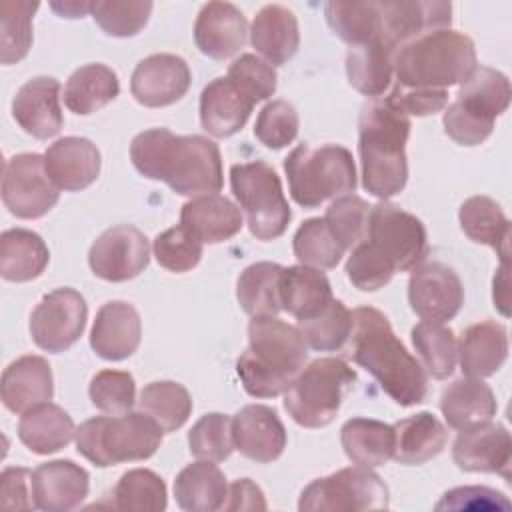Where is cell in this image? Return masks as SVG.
<instances>
[{
    "instance_id": "cell-1",
    "label": "cell",
    "mask_w": 512,
    "mask_h": 512,
    "mask_svg": "<svg viewBox=\"0 0 512 512\" xmlns=\"http://www.w3.org/2000/svg\"><path fill=\"white\" fill-rule=\"evenodd\" d=\"M130 160L142 176L166 182L180 196L216 194L224 184L220 148L206 136L144 130L130 144Z\"/></svg>"
},
{
    "instance_id": "cell-2",
    "label": "cell",
    "mask_w": 512,
    "mask_h": 512,
    "mask_svg": "<svg viewBox=\"0 0 512 512\" xmlns=\"http://www.w3.org/2000/svg\"><path fill=\"white\" fill-rule=\"evenodd\" d=\"M348 342L352 360L370 372L396 404L408 408L424 402L428 394L426 372L380 310L372 306L356 308Z\"/></svg>"
},
{
    "instance_id": "cell-3",
    "label": "cell",
    "mask_w": 512,
    "mask_h": 512,
    "mask_svg": "<svg viewBox=\"0 0 512 512\" xmlns=\"http://www.w3.org/2000/svg\"><path fill=\"white\" fill-rule=\"evenodd\" d=\"M308 360V346L296 326L276 316H252L248 348L236 362L246 394L274 398L284 394Z\"/></svg>"
},
{
    "instance_id": "cell-4",
    "label": "cell",
    "mask_w": 512,
    "mask_h": 512,
    "mask_svg": "<svg viewBox=\"0 0 512 512\" xmlns=\"http://www.w3.org/2000/svg\"><path fill=\"white\" fill-rule=\"evenodd\" d=\"M412 122L386 102L372 98L360 110L358 152L362 186L380 200L400 194L408 182L406 142Z\"/></svg>"
},
{
    "instance_id": "cell-5",
    "label": "cell",
    "mask_w": 512,
    "mask_h": 512,
    "mask_svg": "<svg viewBox=\"0 0 512 512\" xmlns=\"http://www.w3.org/2000/svg\"><path fill=\"white\" fill-rule=\"evenodd\" d=\"M474 42L452 28L426 32L392 54L396 84L416 90H448L476 68Z\"/></svg>"
},
{
    "instance_id": "cell-6",
    "label": "cell",
    "mask_w": 512,
    "mask_h": 512,
    "mask_svg": "<svg viewBox=\"0 0 512 512\" xmlns=\"http://www.w3.org/2000/svg\"><path fill=\"white\" fill-rule=\"evenodd\" d=\"M164 430L144 412L96 416L76 428V450L98 468L138 462L156 454Z\"/></svg>"
},
{
    "instance_id": "cell-7",
    "label": "cell",
    "mask_w": 512,
    "mask_h": 512,
    "mask_svg": "<svg viewBox=\"0 0 512 512\" xmlns=\"http://www.w3.org/2000/svg\"><path fill=\"white\" fill-rule=\"evenodd\" d=\"M284 172L290 196L302 208H318L356 190L352 152L340 144H298L284 158Z\"/></svg>"
},
{
    "instance_id": "cell-8",
    "label": "cell",
    "mask_w": 512,
    "mask_h": 512,
    "mask_svg": "<svg viewBox=\"0 0 512 512\" xmlns=\"http://www.w3.org/2000/svg\"><path fill=\"white\" fill-rule=\"evenodd\" d=\"M510 104V82L500 70L476 66L460 84L456 100L444 110V132L462 146L482 144Z\"/></svg>"
},
{
    "instance_id": "cell-9",
    "label": "cell",
    "mask_w": 512,
    "mask_h": 512,
    "mask_svg": "<svg viewBox=\"0 0 512 512\" xmlns=\"http://www.w3.org/2000/svg\"><path fill=\"white\" fill-rule=\"evenodd\" d=\"M356 370L340 358H316L284 392V408L304 428L328 426L356 382Z\"/></svg>"
},
{
    "instance_id": "cell-10",
    "label": "cell",
    "mask_w": 512,
    "mask_h": 512,
    "mask_svg": "<svg viewBox=\"0 0 512 512\" xmlns=\"http://www.w3.org/2000/svg\"><path fill=\"white\" fill-rule=\"evenodd\" d=\"M230 188L246 214L248 230L262 242L280 238L292 218L276 170L262 162H242L230 168Z\"/></svg>"
},
{
    "instance_id": "cell-11",
    "label": "cell",
    "mask_w": 512,
    "mask_h": 512,
    "mask_svg": "<svg viewBox=\"0 0 512 512\" xmlns=\"http://www.w3.org/2000/svg\"><path fill=\"white\" fill-rule=\"evenodd\" d=\"M388 506V486L370 468L358 464L316 478L302 490L298 500L300 512H364L386 510Z\"/></svg>"
},
{
    "instance_id": "cell-12",
    "label": "cell",
    "mask_w": 512,
    "mask_h": 512,
    "mask_svg": "<svg viewBox=\"0 0 512 512\" xmlns=\"http://www.w3.org/2000/svg\"><path fill=\"white\" fill-rule=\"evenodd\" d=\"M364 242L394 272L416 268L428 254V236L422 220L388 200L370 208Z\"/></svg>"
},
{
    "instance_id": "cell-13",
    "label": "cell",
    "mask_w": 512,
    "mask_h": 512,
    "mask_svg": "<svg viewBox=\"0 0 512 512\" xmlns=\"http://www.w3.org/2000/svg\"><path fill=\"white\" fill-rule=\"evenodd\" d=\"M60 198V188L46 172L44 156L22 152L6 160L2 202L16 218L34 220L48 214Z\"/></svg>"
},
{
    "instance_id": "cell-14",
    "label": "cell",
    "mask_w": 512,
    "mask_h": 512,
    "mask_svg": "<svg viewBox=\"0 0 512 512\" xmlns=\"http://www.w3.org/2000/svg\"><path fill=\"white\" fill-rule=\"evenodd\" d=\"M88 306L74 288H56L30 314V336L46 352L58 354L78 342L86 328Z\"/></svg>"
},
{
    "instance_id": "cell-15",
    "label": "cell",
    "mask_w": 512,
    "mask_h": 512,
    "mask_svg": "<svg viewBox=\"0 0 512 512\" xmlns=\"http://www.w3.org/2000/svg\"><path fill=\"white\" fill-rule=\"evenodd\" d=\"M150 262L148 238L132 224H118L104 230L88 250L90 270L106 282H124Z\"/></svg>"
},
{
    "instance_id": "cell-16",
    "label": "cell",
    "mask_w": 512,
    "mask_h": 512,
    "mask_svg": "<svg viewBox=\"0 0 512 512\" xmlns=\"http://www.w3.org/2000/svg\"><path fill=\"white\" fill-rule=\"evenodd\" d=\"M408 302L416 316L428 322L452 320L464 304L460 276L442 262H420L408 280Z\"/></svg>"
},
{
    "instance_id": "cell-17",
    "label": "cell",
    "mask_w": 512,
    "mask_h": 512,
    "mask_svg": "<svg viewBox=\"0 0 512 512\" xmlns=\"http://www.w3.org/2000/svg\"><path fill=\"white\" fill-rule=\"evenodd\" d=\"M452 4L432 0L378 2V40L392 52L440 28H450Z\"/></svg>"
},
{
    "instance_id": "cell-18",
    "label": "cell",
    "mask_w": 512,
    "mask_h": 512,
    "mask_svg": "<svg viewBox=\"0 0 512 512\" xmlns=\"http://www.w3.org/2000/svg\"><path fill=\"white\" fill-rule=\"evenodd\" d=\"M192 72L176 54H152L140 60L130 78V92L142 106L160 108L178 102L190 88Z\"/></svg>"
},
{
    "instance_id": "cell-19",
    "label": "cell",
    "mask_w": 512,
    "mask_h": 512,
    "mask_svg": "<svg viewBox=\"0 0 512 512\" xmlns=\"http://www.w3.org/2000/svg\"><path fill=\"white\" fill-rule=\"evenodd\" d=\"M452 460L464 472H492L510 480L512 442L506 426L486 422L460 430L452 444Z\"/></svg>"
},
{
    "instance_id": "cell-20",
    "label": "cell",
    "mask_w": 512,
    "mask_h": 512,
    "mask_svg": "<svg viewBox=\"0 0 512 512\" xmlns=\"http://www.w3.org/2000/svg\"><path fill=\"white\" fill-rule=\"evenodd\" d=\"M234 448L248 460L268 464L286 448V428L276 410L264 404H248L232 418Z\"/></svg>"
},
{
    "instance_id": "cell-21",
    "label": "cell",
    "mask_w": 512,
    "mask_h": 512,
    "mask_svg": "<svg viewBox=\"0 0 512 512\" xmlns=\"http://www.w3.org/2000/svg\"><path fill=\"white\" fill-rule=\"evenodd\" d=\"M12 116L26 134L38 140L56 136L64 124L60 82L52 76L30 78L12 100Z\"/></svg>"
},
{
    "instance_id": "cell-22",
    "label": "cell",
    "mask_w": 512,
    "mask_h": 512,
    "mask_svg": "<svg viewBox=\"0 0 512 512\" xmlns=\"http://www.w3.org/2000/svg\"><path fill=\"white\" fill-rule=\"evenodd\" d=\"M142 338V322L138 310L124 302H106L94 318L90 330V346L104 360H124L132 356Z\"/></svg>"
},
{
    "instance_id": "cell-23",
    "label": "cell",
    "mask_w": 512,
    "mask_h": 512,
    "mask_svg": "<svg viewBox=\"0 0 512 512\" xmlns=\"http://www.w3.org/2000/svg\"><path fill=\"white\" fill-rule=\"evenodd\" d=\"M246 34L248 22L230 2L204 4L194 22L196 48L214 60L234 56L244 46Z\"/></svg>"
},
{
    "instance_id": "cell-24",
    "label": "cell",
    "mask_w": 512,
    "mask_h": 512,
    "mask_svg": "<svg viewBox=\"0 0 512 512\" xmlns=\"http://www.w3.org/2000/svg\"><path fill=\"white\" fill-rule=\"evenodd\" d=\"M256 100L228 76L214 78L200 94V124L214 138H228L244 128Z\"/></svg>"
},
{
    "instance_id": "cell-25",
    "label": "cell",
    "mask_w": 512,
    "mask_h": 512,
    "mask_svg": "<svg viewBox=\"0 0 512 512\" xmlns=\"http://www.w3.org/2000/svg\"><path fill=\"white\" fill-rule=\"evenodd\" d=\"M0 394L4 406L14 414H24L54 396L50 364L36 354H26L10 362L2 372Z\"/></svg>"
},
{
    "instance_id": "cell-26",
    "label": "cell",
    "mask_w": 512,
    "mask_h": 512,
    "mask_svg": "<svg viewBox=\"0 0 512 512\" xmlns=\"http://www.w3.org/2000/svg\"><path fill=\"white\" fill-rule=\"evenodd\" d=\"M48 176L60 190L88 188L100 174V152L94 142L80 136H64L44 152Z\"/></svg>"
},
{
    "instance_id": "cell-27",
    "label": "cell",
    "mask_w": 512,
    "mask_h": 512,
    "mask_svg": "<svg viewBox=\"0 0 512 512\" xmlns=\"http://www.w3.org/2000/svg\"><path fill=\"white\" fill-rule=\"evenodd\" d=\"M36 508L46 512H68L88 496L90 476L72 460L44 462L34 470Z\"/></svg>"
},
{
    "instance_id": "cell-28",
    "label": "cell",
    "mask_w": 512,
    "mask_h": 512,
    "mask_svg": "<svg viewBox=\"0 0 512 512\" xmlns=\"http://www.w3.org/2000/svg\"><path fill=\"white\" fill-rule=\"evenodd\" d=\"M250 42L268 64L282 66L298 52V18L286 6L268 4L252 20Z\"/></svg>"
},
{
    "instance_id": "cell-29",
    "label": "cell",
    "mask_w": 512,
    "mask_h": 512,
    "mask_svg": "<svg viewBox=\"0 0 512 512\" xmlns=\"http://www.w3.org/2000/svg\"><path fill=\"white\" fill-rule=\"evenodd\" d=\"M180 224L202 244H218L242 230V212L226 196L200 194L182 206Z\"/></svg>"
},
{
    "instance_id": "cell-30",
    "label": "cell",
    "mask_w": 512,
    "mask_h": 512,
    "mask_svg": "<svg viewBox=\"0 0 512 512\" xmlns=\"http://www.w3.org/2000/svg\"><path fill=\"white\" fill-rule=\"evenodd\" d=\"M460 368L468 378L496 374L508 358V332L496 320H482L462 332L458 344Z\"/></svg>"
},
{
    "instance_id": "cell-31",
    "label": "cell",
    "mask_w": 512,
    "mask_h": 512,
    "mask_svg": "<svg viewBox=\"0 0 512 512\" xmlns=\"http://www.w3.org/2000/svg\"><path fill=\"white\" fill-rule=\"evenodd\" d=\"M498 404L492 388L482 378H458L442 390L440 412L450 428L468 430L490 422Z\"/></svg>"
},
{
    "instance_id": "cell-32",
    "label": "cell",
    "mask_w": 512,
    "mask_h": 512,
    "mask_svg": "<svg viewBox=\"0 0 512 512\" xmlns=\"http://www.w3.org/2000/svg\"><path fill=\"white\" fill-rule=\"evenodd\" d=\"M394 454L398 464L418 466L436 458L448 440L446 426L432 412H418L394 426Z\"/></svg>"
},
{
    "instance_id": "cell-33",
    "label": "cell",
    "mask_w": 512,
    "mask_h": 512,
    "mask_svg": "<svg viewBox=\"0 0 512 512\" xmlns=\"http://www.w3.org/2000/svg\"><path fill=\"white\" fill-rule=\"evenodd\" d=\"M332 288L324 272L304 264L288 266L280 278L282 310L298 322L318 316L332 302Z\"/></svg>"
},
{
    "instance_id": "cell-34",
    "label": "cell",
    "mask_w": 512,
    "mask_h": 512,
    "mask_svg": "<svg viewBox=\"0 0 512 512\" xmlns=\"http://www.w3.org/2000/svg\"><path fill=\"white\" fill-rule=\"evenodd\" d=\"M174 496L182 510L214 512L226 504L228 482L216 464L198 460L180 470L174 480Z\"/></svg>"
},
{
    "instance_id": "cell-35",
    "label": "cell",
    "mask_w": 512,
    "mask_h": 512,
    "mask_svg": "<svg viewBox=\"0 0 512 512\" xmlns=\"http://www.w3.org/2000/svg\"><path fill=\"white\" fill-rule=\"evenodd\" d=\"M50 260L40 234L26 228H10L0 236V274L8 282H30L38 278Z\"/></svg>"
},
{
    "instance_id": "cell-36",
    "label": "cell",
    "mask_w": 512,
    "mask_h": 512,
    "mask_svg": "<svg viewBox=\"0 0 512 512\" xmlns=\"http://www.w3.org/2000/svg\"><path fill=\"white\" fill-rule=\"evenodd\" d=\"M458 220L460 228L472 242L494 248L502 264H508L510 220L506 218L496 200L488 196H470L460 206Z\"/></svg>"
},
{
    "instance_id": "cell-37",
    "label": "cell",
    "mask_w": 512,
    "mask_h": 512,
    "mask_svg": "<svg viewBox=\"0 0 512 512\" xmlns=\"http://www.w3.org/2000/svg\"><path fill=\"white\" fill-rule=\"evenodd\" d=\"M76 434L74 422L64 408L44 402L22 414L18 422L20 442L34 454H52L62 450Z\"/></svg>"
},
{
    "instance_id": "cell-38",
    "label": "cell",
    "mask_w": 512,
    "mask_h": 512,
    "mask_svg": "<svg viewBox=\"0 0 512 512\" xmlns=\"http://www.w3.org/2000/svg\"><path fill=\"white\" fill-rule=\"evenodd\" d=\"M340 444L354 464L384 466L394 454V428L372 418H350L340 430Z\"/></svg>"
},
{
    "instance_id": "cell-39",
    "label": "cell",
    "mask_w": 512,
    "mask_h": 512,
    "mask_svg": "<svg viewBox=\"0 0 512 512\" xmlns=\"http://www.w3.org/2000/svg\"><path fill=\"white\" fill-rule=\"evenodd\" d=\"M120 94V82L106 64H86L70 74L64 86V104L70 112L86 116Z\"/></svg>"
},
{
    "instance_id": "cell-40",
    "label": "cell",
    "mask_w": 512,
    "mask_h": 512,
    "mask_svg": "<svg viewBox=\"0 0 512 512\" xmlns=\"http://www.w3.org/2000/svg\"><path fill=\"white\" fill-rule=\"evenodd\" d=\"M392 50L380 40L350 46L346 52V76L354 90L380 98L392 82Z\"/></svg>"
},
{
    "instance_id": "cell-41",
    "label": "cell",
    "mask_w": 512,
    "mask_h": 512,
    "mask_svg": "<svg viewBox=\"0 0 512 512\" xmlns=\"http://www.w3.org/2000/svg\"><path fill=\"white\" fill-rule=\"evenodd\" d=\"M284 266L256 262L244 268L236 282V298L250 316H276L282 310L280 278Z\"/></svg>"
},
{
    "instance_id": "cell-42",
    "label": "cell",
    "mask_w": 512,
    "mask_h": 512,
    "mask_svg": "<svg viewBox=\"0 0 512 512\" xmlns=\"http://www.w3.org/2000/svg\"><path fill=\"white\" fill-rule=\"evenodd\" d=\"M410 340L426 374L436 380L452 376L458 360V342L452 328L442 322L422 320L410 330Z\"/></svg>"
},
{
    "instance_id": "cell-43",
    "label": "cell",
    "mask_w": 512,
    "mask_h": 512,
    "mask_svg": "<svg viewBox=\"0 0 512 512\" xmlns=\"http://www.w3.org/2000/svg\"><path fill=\"white\" fill-rule=\"evenodd\" d=\"M138 410L150 416L164 432H176L192 412L190 392L172 380L150 382L138 396Z\"/></svg>"
},
{
    "instance_id": "cell-44",
    "label": "cell",
    "mask_w": 512,
    "mask_h": 512,
    "mask_svg": "<svg viewBox=\"0 0 512 512\" xmlns=\"http://www.w3.org/2000/svg\"><path fill=\"white\" fill-rule=\"evenodd\" d=\"M168 504L164 480L146 468H134L120 476L112 490V508L128 512H160Z\"/></svg>"
},
{
    "instance_id": "cell-45",
    "label": "cell",
    "mask_w": 512,
    "mask_h": 512,
    "mask_svg": "<svg viewBox=\"0 0 512 512\" xmlns=\"http://www.w3.org/2000/svg\"><path fill=\"white\" fill-rule=\"evenodd\" d=\"M298 332L308 348L316 352H336L346 346L352 334V312L342 300L332 302L314 318L300 320Z\"/></svg>"
},
{
    "instance_id": "cell-46",
    "label": "cell",
    "mask_w": 512,
    "mask_h": 512,
    "mask_svg": "<svg viewBox=\"0 0 512 512\" xmlns=\"http://www.w3.org/2000/svg\"><path fill=\"white\" fill-rule=\"evenodd\" d=\"M38 2L2 0L0 2V62H20L32 46V16Z\"/></svg>"
},
{
    "instance_id": "cell-47",
    "label": "cell",
    "mask_w": 512,
    "mask_h": 512,
    "mask_svg": "<svg viewBox=\"0 0 512 512\" xmlns=\"http://www.w3.org/2000/svg\"><path fill=\"white\" fill-rule=\"evenodd\" d=\"M324 16L332 32L350 46L378 40V2H326Z\"/></svg>"
},
{
    "instance_id": "cell-48",
    "label": "cell",
    "mask_w": 512,
    "mask_h": 512,
    "mask_svg": "<svg viewBox=\"0 0 512 512\" xmlns=\"http://www.w3.org/2000/svg\"><path fill=\"white\" fill-rule=\"evenodd\" d=\"M292 250L300 264L318 270L336 268V264L342 260L346 252L332 236L324 218L304 220L294 234Z\"/></svg>"
},
{
    "instance_id": "cell-49",
    "label": "cell",
    "mask_w": 512,
    "mask_h": 512,
    "mask_svg": "<svg viewBox=\"0 0 512 512\" xmlns=\"http://www.w3.org/2000/svg\"><path fill=\"white\" fill-rule=\"evenodd\" d=\"M152 8L154 4L148 0H96L90 14L108 36L128 38L146 26Z\"/></svg>"
},
{
    "instance_id": "cell-50",
    "label": "cell",
    "mask_w": 512,
    "mask_h": 512,
    "mask_svg": "<svg viewBox=\"0 0 512 512\" xmlns=\"http://www.w3.org/2000/svg\"><path fill=\"white\" fill-rule=\"evenodd\" d=\"M370 208L372 206L356 194H344L326 208L324 222L344 250L354 248L366 238Z\"/></svg>"
},
{
    "instance_id": "cell-51",
    "label": "cell",
    "mask_w": 512,
    "mask_h": 512,
    "mask_svg": "<svg viewBox=\"0 0 512 512\" xmlns=\"http://www.w3.org/2000/svg\"><path fill=\"white\" fill-rule=\"evenodd\" d=\"M188 446L198 460H226L234 450L232 420L220 412L204 414L188 432Z\"/></svg>"
},
{
    "instance_id": "cell-52",
    "label": "cell",
    "mask_w": 512,
    "mask_h": 512,
    "mask_svg": "<svg viewBox=\"0 0 512 512\" xmlns=\"http://www.w3.org/2000/svg\"><path fill=\"white\" fill-rule=\"evenodd\" d=\"M90 402L104 414L118 416L130 412L136 402V384L130 372L100 370L88 386Z\"/></svg>"
},
{
    "instance_id": "cell-53",
    "label": "cell",
    "mask_w": 512,
    "mask_h": 512,
    "mask_svg": "<svg viewBox=\"0 0 512 512\" xmlns=\"http://www.w3.org/2000/svg\"><path fill=\"white\" fill-rule=\"evenodd\" d=\"M202 242L182 224L172 226L156 236L154 256L156 262L170 272H188L198 266L202 258Z\"/></svg>"
},
{
    "instance_id": "cell-54",
    "label": "cell",
    "mask_w": 512,
    "mask_h": 512,
    "mask_svg": "<svg viewBox=\"0 0 512 512\" xmlns=\"http://www.w3.org/2000/svg\"><path fill=\"white\" fill-rule=\"evenodd\" d=\"M300 120L296 108L286 100L268 102L254 124V136L272 150H280L298 136Z\"/></svg>"
},
{
    "instance_id": "cell-55",
    "label": "cell",
    "mask_w": 512,
    "mask_h": 512,
    "mask_svg": "<svg viewBox=\"0 0 512 512\" xmlns=\"http://www.w3.org/2000/svg\"><path fill=\"white\" fill-rule=\"evenodd\" d=\"M256 102L270 98L276 92L278 76L272 64L258 58L256 54H242L236 58L226 74Z\"/></svg>"
},
{
    "instance_id": "cell-56",
    "label": "cell",
    "mask_w": 512,
    "mask_h": 512,
    "mask_svg": "<svg viewBox=\"0 0 512 512\" xmlns=\"http://www.w3.org/2000/svg\"><path fill=\"white\" fill-rule=\"evenodd\" d=\"M394 274L396 272L378 254H374L364 240L352 248L346 262L348 280L362 292L382 288L392 280Z\"/></svg>"
},
{
    "instance_id": "cell-57",
    "label": "cell",
    "mask_w": 512,
    "mask_h": 512,
    "mask_svg": "<svg viewBox=\"0 0 512 512\" xmlns=\"http://www.w3.org/2000/svg\"><path fill=\"white\" fill-rule=\"evenodd\" d=\"M436 510H510V502L502 492L486 486H460L444 492Z\"/></svg>"
},
{
    "instance_id": "cell-58",
    "label": "cell",
    "mask_w": 512,
    "mask_h": 512,
    "mask_svg": "<svg viewBox=\"0 0 512 512\" xmlns=\"http://www.w3.org/2000/svg\"><path fill=\"white\" fill-rule=\"evenodd\" d=\"M386 102L404 116H428L446 108L448 90H416L394 84Z\"/></svg>"
},
{
    "instance_id": "cell-59",
    "label": "cell",
    "mask_w": 512,
    "mask_h": 512,
    "mask_svg": "<svg viewBox=\"0 0 512 512\" xmlns=\"http://www.w3.org/2000/svg\"><path fill=\"white\" fill-rule=\"evenodd\" d=\"M34 472L20 466L4 468L0 476V506L4 510H32L34 498Z\"/></svg>"
},
{
    "instance_id": "cell-60",
    "label": "cell",
    "mask_w": 512,
    "mask_h": 512,
    "mask_svg": "<svg viewBox=\"0 0 512 512\" xmlns=\"http://www.w3.org/2000/svg\"><path fill=\"white\" fill-rule=\"evenodd\" d=\"M224 510H266V500L250 478H240L228 486V498Z\"/></svg>"
},
{
    "instance_id": "cell-61",
    "label": "cell",
    "mask_w": 512,
    "mask_h": 512,
    "mask_svg": "<svg viewBox=\"0 0 512 512\" xmlns=\"http://www.w3.org/2000/svg\"><path fill=\"white\" fill-rule=\"evenodd\" d=\"M508 264H502L498 274L494 276V306L504 314L508 316L510 310H508Z\"/></svg>"
},
{
    "instance_id": "cell-62",
    "label": "cell",
    "mask_w": 512,
    "mask_h": 512,
    "mask_svg": "<svg viewBox=\"0 0 512 512\" xmlns=\"http://www.w3.org/2000/svg\"><path fill=\"white\" fill-rule=\"evenodd\" d=\"M92 2L86 0H64V2H50V8L58 12L62 18H82L84 14H90Z\"/></svg>"
}]
</instances>
